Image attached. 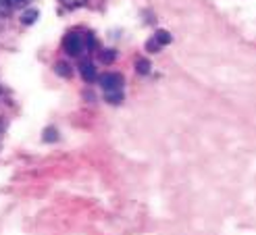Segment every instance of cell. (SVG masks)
Wrapping results in <instances>:
<instances>
[{"mask_svg":"<svg viewBox=\"0 0 256 235\" xmlns=\"http://www.w3.org/2000/svg\"><path fill=\"white\" fill-rule=\"evenodd\" d=\"M2 129H4V119L0 116V134H2Z\"/></svg>","mask_w":256,"mask_h":235,"instance_id":"obj_12","label":"cell"},{"mask_svg":"<svg viewBox=\"0 0 256 235\" xmlns=\"http://www.w3.org/2000/svg\"><path fill=\"white\" fill-rule=\"evenodd\" d=\"M150 60L148 58H142V56H140V58H136V71L140 73V75H148L150 73Z\"/></svg>","mask_w":256,"mask_h":235,"instance_id":"obj_5","label":"cell"},{"mask_svg":"<svg viewBox=\"0 0 256 235\" xmlns=\"http://www.w3.org/2000/svg\"><path fill=\"white\" fill-rule=\"evenodd\" d=\"M56 138H58V132H56V129H52V127L44 129V142H54Z\"/></svg>","mask_w":256,"mask_h":235,"instance_id":"obj_8","label":"cell"},{"mask_svg":"<svg viewBox=\"0 0 256 235\" xmlns=\"http://www.w3.org/2000/svg\"><path fill=\"white\" fill-rule=\"evenodd\" d=\"M114 58H117V54H114V50H102L100 52V60L104 64H110Z\"/></svg>","mask_w":256,"mask_h":235,"instance_id":"obj_7","label":"cell"},{"mask_svg":"<svg viewBox=\"0 0 256 235\" xmlns=\"http://www.w3.org/2000/svg\"><path fill=\"white\" fill-rule=\"evenodd\" d=\"M38 17H40V12H38V8H28V10H23V12H21V23L32 25Z\"/></svg>","mask_w":256,"mask_h":235,"instance_id":"obj_4","label":"cell"},{"mask_svg":"<svg viewBox=\"0 0 256 235\" xmlns=\"http://www.w3.org/2000/svg\"><path fill=\"white\" fill-rule=\"evenodd\" d=\"M80 71H82V77L86 82H96L98 80V73H96V67L92 62H82V67H80Z\"/></svg>","mask_w":256,"mask_h":235,"instance_id":"obj_3","label":"cell"},{"mask_svg":"<svg viewBox=\"0 0 256 235\" xmlns=\"http://www.w3.org/2000/svg\"><path fill=\"white\" fill-rule=\"evenodd\" d=\"M82 46H84V40H82V36L80 34H67L65 36V40H62V48H65V52L69 56H78L80 52H82Z\"/></svg>","mask_w":256,"mask_h":235,"instance_id":"obj_2","label":"cell"},{"mask_svg":"<svg viewBox=\"0 0 256 235\" xmlns=\"http://www.w3.org/2000/svg\"><path fill=\"white\" fill-rule=\"evenodd\" d=\"M65 6H82V4H86L88 0H60Z\"/></svg>","mask_w":256,"mask_h":235,"instance_id":"obj_10","label":"cell"},{"mask_svg":"<svg viewBox=\"0 0 256 235\" xmlns=\"http://www.w3.org/2000/svg\"><path fill=\"white\" fill-rule=\"evenodd\" d=\"M152 38H154V40H156L160 46H167V44L171 42V34H169V32H164V30H158Z\"/></svg>","mask_w":256,"mask_h":235,"instance_id":"obj_6","label":"cell"},{"mask_svg":"<svg viewBox=\"0 0 256 235\" xmlns=\"http://www.w3.org/2000/svg\"><path fill=\"white\" fill-rule=\"evenodd\" d=\"M98 82L102 86L106 102H110V104L123 102V77L119 73H104V75H100Z\"/></svg>","mask_w":256,"mask_h":235,"instance_id":"obj_1","label":"cell"},{"mask_svg":"<svg viewBox=\"0 0 256 235\" xmlns=\"http://www.w3.org/2000/svg\"><path fill=\"white\" fill-rule=\"evenodd\" d=\"M8 8H10V0H0V15L8 12Z\"/></svg>","mask_w":256,"mask_h":235,"instance_id":"obj_11","label":"cell"},{"mask_svg":"<svg viewBox=\"0 0 256 235\" xmlns=\"http://www.w3.org/2000/svg\"><path fill=\"white\" fill-rule=\"evenodd\" d=\"M56 73L62 75V77H69V75H71V71H67V64H65V62H58V64H56Z\"/></svg>","mask_w":256,"mask_h":235,"instance_id":"obj_9","label":"cell"}]
</instances>
